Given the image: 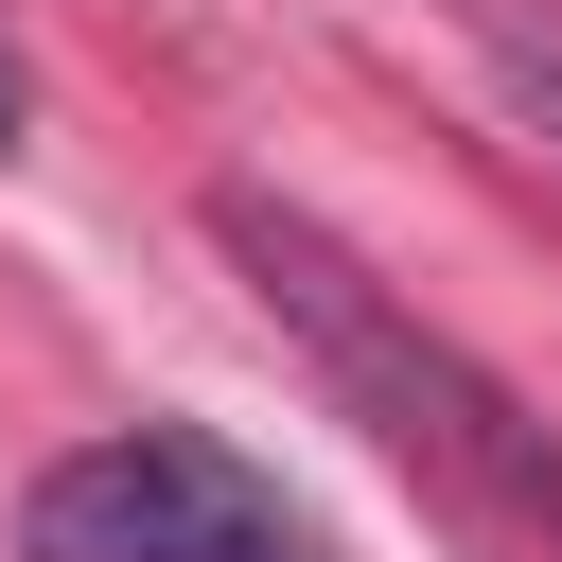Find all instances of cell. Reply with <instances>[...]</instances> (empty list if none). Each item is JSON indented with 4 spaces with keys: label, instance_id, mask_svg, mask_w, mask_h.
Listing matches in <instances>:
<instances>
[{
    "label": "cell",
    "instance_id": "cell-1",
    "mask_svg": "<svg viewBox=\"0 0 562 562\" xmlns=\"http://www.w3.org/2000/svg\"><path fill=\"white\" fill-rule=\"evenodd\" d=\"M211 246H228V263H246V299L299 334V369H316V386H334V404H351V422H369V439H386V457H404L474 544L562 562V439H544V422H527L457 334H422V316H404V299H386L316 211H281L263 176H228V193H211Z\"/></svg>",
    "mask_w": 562,
    "mask_h": 562
},
{
    "label": "cell",
    "instance_id": "cell-2",
    "mask_svg": "<svg viewBox=\"0 0 562 562\" xmlns=\"http://www.w3.org/2000/svg\"><path fill=\"white\" fill-rule=\"evenodd\" d=\"M263 527H299V509L193 422H123V439H88L18 492V562H211V544H263Z\"/></svg>",
    "mask_w": 562,
    "mask_h": 562
},
{
    "label": "cell",
    "instance_id": "cell-3",
    "mask_svg": "<svg viewBox=\"0 0 562 562\" xmlns=\"http://www.w3.org/2000/svg\"><path fill=\"white\" fill-rule=\"evenodd\" d=\"M492 70H509V105H527V140H544V158H562V53H527V35H509V53H492Z\"/></svg>",
    "mask_w": 562,
    "mask_h": 562
},
{
    "label": "cell",
    "instance_id": "cell-4",
    "mask_svg": "<svg viewBox=\"0 0 562 562\" xmlns=\"http://www.w3.org/2000/svg\"><path fill=\"white\" fill-rule=\"evenodd\" d=\"M35 140V70H18V35H0V158Z\"/></svg>",
    "mask_w": 562,
    "mask_h": 562
},
{
    "label": "cell",
    "instance_id": "cell-5",
    "mask_svg": "<svg viewBox=\"0 0 562 562\" xmlns=\"http://www.w3.org/2000/svg\"><path fill=\"white\" fill-rule=\"evenodd\" d=\"M211 562H316V544H299V527H263V544H211Z\"/></svg>",
    "mask_w": 562,
    "mask_h": 562
}]
</instances>
